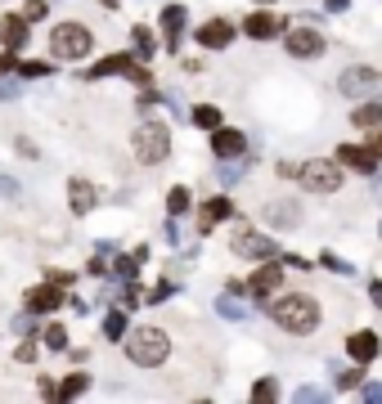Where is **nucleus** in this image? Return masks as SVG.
Masks as SVG:
<instances>
[{
  "instance_id": "6e6552de",
  "label": "nucleus",
  "mask_w": 382,
  "mask_h": 404,
  "mask_svg": "<svg viewBox=\"0 0 382 404\" xmlns=\"http://www.w3.org/2000/svg\"><path fill=\"white\" fill-rule=\"evenodd\" d=\"M338 162H347L351 171H360V176H374V171H378V158H374V149H369V144H342V149H338Z\"/></svg>"
},
{
  "instance_id": "0eeeda50",
  "label": "nucleus",
  "mask_w": 382,
  "mask_h": 404,
  "mask_svg": "<svg viewBox=\"0 0 382 404\" xmlns=\"http://www.w3.org/2000/svg\"><path fill=\"white\" fill-rule=\"evenodd\" d=\"M283 41H288L292 59H319V54H324V36L315 32V27H292Z\"/></svg>"
},
{
  "instance_id": "7c9ffc66",
  "label": "nucleus",
  "mask_w": 382,
  "mask_h": 404,
  "mask_svg": "<svg viewBox=\"0 0 382 404\" xmlns=\"http://www.w3.org/2000/svg\"><path fill=\"white\" fill-rule=\"evenodd\" d=\"M135 265H140V252L117 256V274H122V278H135Z\"/></svg>"
},
{
  "instance_id": "5701e85b",
  "label": "nucleus",
  "mask_w": 382,
  "mask_h": 404,
  "mask_svg": "<svg viewBox=\"0 0 382 404\" xmlns=\"http://www.w3.org/2000/svg\"><path fill=\"white\" fill-rule=\"evenodd\" d=\"M194 126L216 131V126H221V108H212V103H198V108H194Z\"/></svg>"
},
{
  "instance_id": "393cba45",
  "label": "nucleus",
  "mask_w": 382,
  "mask_h": 404,
  "mask_svg": "<svg viewBox=\"0 0 382 404\" xmlns=\"http://www.w3.org/2000/svg\"><path fill=\"white\" fill-rule=\"evenodd\" d=\"M41 342L50 346V351H63V346H68V328H63V323H50V328L41 333Z\"/></svg>"
},
{
  "instance_id": "7ed1b4c3",
  "label": "nucleus",
  "mask_w": 382,
  "mask_h": 404,
  "mask_svg": "<svg viewBox=\"0 0 382 404\" xmlns=\"http://www.w3.org/2000/svg\"><path fill=\"white\" fill-rule=\"evenodd\" d=\"M131 149H135V158L144 167H158L171 153V131L162 121H144V126H135V135H131Z\"/></svg>"
},
{
  "instance_id": "f257e3e1",
  "label": "nucleus",
  "mask_w": 382,
  "mask_h": 404,
  "mask_svg": "<svg viewBox=\"0 0 382 404\" xmlns=\"http://www.w3.org/2000/svg\"><path fill=\"white\" fill-rule=\"evenodd\" d=\"M270 314H274V323L279 328H288V333H315V323H319V305H315V296H306V292H288V296H279V301L270 305Z\"/></svg>"
},
{
  "instance_id": "9d476101",
  "label": "nucleus",
  "mask_w": 382,
  "mask_h": 404,
  "mask_svg": "<svg viewBox=\"0 0 382 404\" xmlns=\"http://www.w3.org/2000/svg\"><path fill=\"white\" fill-rule=\"evenodd\" d=\"M243 149H247L243 131H234V126H216L212 131V153H216V158H238Z\"/></svg>"
},
{
  "instance_id": "2f4dec72",
  "label": "nucleus",
  "mask_w": 382,
  "mask_h": 404,
  "mask_svg": "<svg viewBox=\"0 0 382 404\" xmlns=\"http://www.w3.org/2000/svg\"><path fill=\"white\" fill-rule=\"evenodd\" d=\"M23 18H27V23H36V18H45V0H32V5L23 9Z\"/></svg>"
},
{
  "instance_id": "58836bf2",
  "label": "nucleus",
  "mask_w": 382,
  "mask_h": 404,
  "mask_svg": "<svg viewBox=\"0 0 382 404\" xmlns=\"http://www.w3.org/2000/svg\"><path fill=\"white\" fill-rule=\"evenodd\" d=\"M14 355H18V364H32V360H36V346H18Z\"/></svg>"
},
{
  "instance_id": "6ab92c4d",
  "label": "nucleus",
  "mask_w": 382,
  "mask_h": 404,
  "mask_svg": "<svg viewBox=\"0 0 382 404\" xmlns=\"http://www.w3.org/2000/svg\"><path fill=\"white\" fill-rule=\"evenodd\" d=\"M117 72H131V54H113V59H99L90 67V81H99V76H117Z\"/></svg>"
},
{
  "instance_id": "473e14b6",
  "label": "nucleus",
  "mask_w": 382,
  "mask_h": 404,
  "mask_svg": "<svg viewBox=\"0 0 382 404\" xmlns=\"http://www.w3.org/2000/svg\"><path fill=\"white\" fill-rule=\"evenodd\" d=\"M18 72H23V76H45V72H50V63H23Z\"/></svg>"
},
{
  "instance_id": "e433bc0d",
  "label": "nucleus",
  "mask_w": 382,
  "mask_h": 404,
  "mask_svg": "<svg viewBox=\"0 0 382 404\" xmlns=\"http://www.w3.org/2000/svg\"><path fill=\"white\" fill-rule=\"evenodd\" d=\"M369 149H374V158L382 162V121H378V126H374V140H369Z\"/></svg>"
},
{
  "instance_id": "2eb2a0df",
  "label": "nucleus",
  "mask_w": 382,
  "mask_h": 404,
  "mask_svg": "<svg viewBox=\"0 0 382 404\" xmlns=\"http://www.w3.org/2000/svg\"><path fill=\"white\" fill-rule=\"evenodd\" d=\"M27 32H32V23H27V18H5V23H0V41H5V50H23L27 45Z\"/></svg>"
},
{
  "instance_id": "9b49d317",
  "label": "nucleus",
  "mask_w": 382,
  "mask_h": 404,
  "mask_svg": "<svg viewBox=\"0 0 382 404\" xmlns=\"http://www.w3.org/2000/svg\"><path fill=\"white\" fill-rule=\"evenodd\" d=\"M59 305H63V287L59 283H41V287L27 292V310L32 314H50V310H59Z\"/></svg>"
},
{
  "instance_id": "423d86ee",
  "label": "nucleus",
  "mask_w": 382,
  "mask_h": 404,
  "mask_svg": "<svg viewBox=\"0 0 382 404\" xmlns=\"http://www.w3.org/2000/svg\"><path fill=\"white\" fill-rule=\"evenodd\" d=\"M234 252L238 256H252V261H279V243L265 238V234H252V229L234 234Z\"/></svg>"
},
{
  "instance_id": "1a4fd4ad",
  "label": "nucleus",
  "mask_w": 382,
  "mask_h": 404,
  "mask_svg": "<svg viewBox=\"0 0 382 404\" xmlns=\"http://www.w3.org/2000/svg\"><path fill=\"white\" fill-rule=\"evenodd\" d=\"M283 287V269L274 265V261H265V269H256L252 274V283H247V292L256 296V301H265V296H274Z\"/></svg>"
},
{
  "instance_id": "aec40b11",
  "label": "nucleus",
  "mask_w": 382,
  "mask_h": 404,
  "mask_svg": "<svg viewBox=\"0 0 382 404\" xmlns=\"http://www.w3.org/2000/svg\"><path fill=\"white\" fill-rule=\"evenodd\" d=\"M68 198H72V211H76V216H85V211L94 207V189L85 185V180H72V185H68Z\"/></svg>"
},
{
  "instance_id": "f8f14e48",
  "label": "nucleus",
  "mask_w": 382,
  "mask_h": 404,
  "mask_svg": "<svg viewBox=\"0 0 382 404\" xmlns=\"http://www.w3.org/2000/svg\"><path fill=\"white\" fill-rule=\"evenodd\" d=\"M347 351H351V360H356V364L378 360V333H369V328L351 333V337H347Z\"/></svg>"
},
{
  "instance_id": "c756f323",
  "label": "nucleus",
  "mask_w": 382,
  "mask_h": 404,
  "mask_svg": "<svg viewBox=\"0 0 382 404\" xmlns=\"http://www.w3.org/2000/svg\"><path fill=\"white\" fill-rule=\"evenodd\" d=\"M319 265H324V269H333V274H351V265L342 261V256H333V252H324V256H319Z\"/></svg>"
},
{
  "instance_id": "39448f33",
  "label": "nucleus",
  "mask_w": 382,
  "mask_h": 404,
  "mask_svg": "<svg viewBox=\"0 0 382 404\" xmlns=\"http://www.w3.org/2000/svg\"><path fill=\"white\" fill-rule=\"evenodd\" d=\"M297 180L310 189V194H338L342 167L338 162H306V167H297Z\"/></svg>"
},
{
  "instance_id": "bb28decb",
  "label": "nucleus",
  "mask_w": 382,
  "mask_h": 404,
  "mask_svg": "<svg viewBox=\"0 0 382 404\" xmlns=\"http://www.w3.org/2000/svg\"><path fill=\"white\" fill-rule=\"evenodd\" d=\"M274 396H279V387H274V378H261V382H256V387H252V400H256V404H270Z\"/></svg>"
},
{
  "instance_id": "4c0bfd02",
  "label": "nucleus",
  "mask_w": 382,
  "mask_h": 404,
  "mask_svg": "<svg viewBox=\"0 0 382 404\" xmlns=\"http://www.w3.org/2000/svg\"><path fill=\"white\" fill-rule=\"evenodd\" d=\"M50 283H59V287H68V283H72V274H68V269H50Z\"/></svg>"
},
{
  "instance_id": "a878e982",
  "label": "nucleus",
  "mask_w": 382,
  "mask_h": 404,
  "mask_svg": "<svg viewBox=\"0 0 382 404\" xmlns=\"http://www.w3.org/2000/svg\"><path fill=\"white\" fill-rule=\"evenodd\" d=\"M167 211H171V216H180V211H189V189H185V185H176V189H171V194H167Z\"/></svg>"
},
{
  "instance_id": "c85d7f7f",
  "label": "nucleus",
  "mask_w": 382,
  "mask_h": 404,
  "mask_svg": "<svg viewBox=\"0 0 382 404\" xmlns=\"http://www.w3.org/2000/svg\"><path fill=\"white\" fill-rule=\"evenodd\" d=\"M131 41H135L140 54H153V32H149V27H135V32H131Z\"/></svg>"
},
{
  "instance_id": "20e7f679",
  "label": "nucleus",
  "mask_w": 382,
  "mask_h": 404,
  "mask_svg": "<svg viewBox=\"0 0 382 404\" xmlns=\"http://www.w3.org/2000/svg\"><path fill=\"white\" fill-rule=\"evenodd\" d=\"M50 54H59V59H85V54H90V27L59 23L54 36H50Z\"/></svg>"
},
{
  "instance_id": "4468645a",
  "label": "nucleus",
  "mask_w": 382,
  "mask_h": 404,
  "mask_svg": "<svg viewBox=\"0 0 382 404\" xmlns=\"http://www.w3.org/2000/svg\"><path fill=\"white\" fill-rule=\"evenodd\" d=\"M162 32H167V50L176 54L180 50V32H185V9H180V5L162 9Z\"/></svg>"
},
{
  "instance_id": "ea45409f",
  "label": "nucleus",
  "mask_w": 382,
  "mask_h": 404,
  "mask_svg": "<svg viewBox=\"0 0 382 404\" xmlns=\"http://www.w3.org/2000/svg\"><path fill=\"white\" fill-rule=\"evenodd\" d=\"M369 296H374V305L382 310V283H374V287H369Z\"/></svg>"
},
{
  "instance_id": "b1692460",
  "label": "nucleus",
  "mask_w": 382,
  "mask_h": 404,
  "mask_svg": "<svg viewBox=\"0 0 382 404\" xmlns=\"http://www.w3.org/2000/svg\"><path fill=\"white\" fill-rule=\"evenodd\" d=\"M103 337H108V342H122V337H126V310H113L108 319H103Z\"/></svg>"
},
{
  "instance_id": "a211bd4d",
  "label": "nucleus",
  "mask_w": 382,
  "mask_h": 404,
  "mask_svg": "<svg viewBox=\"0 0 382 404\" xmlns=\"http://www.w3.org/2000/svg\"><path fill=\"white\" fill-rule=\"evenodd\" d=\"M374 81H378L374 67H351V72H342V90H347V94H365Z\"/></svg>"
},
{
  "instance_id": "cd10ccee",
  "label": "nucleus",
  "mask_w": 382,
  "mask_h": 404,
  "mask_svg": "<svg viewBox=\"0 0 382 404\" xmlns=\"http://www.w3.org/2000/svg\"><path fill=\"white\" fill-rule=\"evenodd\" d=\"M360 382H365V364H360V369H347V373L338 378V387H342V391H356Z\"/></svg>"
},
{
  "instance_id": "dca6fc26",
  "label": "nucleus",
  "mask_w": 382,
  "mask_h": 404,
  "mask_svg": "<svg viewBox=\"0 0 382 404\" xmlns=\"http://www.w3.org/2000/svg\"><path fill=\"white\" fill-rule=\"evenodd\" d=\"M243 32L252 36V41H270V36H279V32H283V23H279L274 14H252V18L243 23Z\"/></svg>"
},
{
  "instance_id": "a19ab883",
  "label": "nucleus",
  "mask_w": 382,
  "mask_h": 404,
  "mask_svg": "<svg viewBox=\"0 0 382 404\" xmlns=\"http://www.w3.org/2000/svg\"><path fill=\"white\" fill-rule=\"evenodd\" d=\"M351 5V0H329V9H347Z\"/></svg>"
},
{
  "instance_id": "412c9836",
  "label": "nucleus",
  "mask_w": 382,
  "mask_h": 404,
  "mask_svg": "<svg viewBox=\"0 0 382 404\" xmlns=\"http://www.w3.org/2000/svg\"><path fill=\"white\" fill-rule=\"evenodd\" d=\"M382 121V103H360L356 112H351V126H365V131H374Z\"/></svg>"
},
{
  "instance_id": "ddd939ff",
  "label": "nucleus",
  "mask_w": 382,
  "mask_h": 404,
  "mask_svg": "<svg viewBox=\"0 0 382 404\" xmlns=\"http://www.w3.org/2000/svg\"><path fill=\"white\" fill-rule=\"evenodd\" d=\"M229 41H234V27H229L225 18H216V23L198 27V45H207V50H225Z\"/></svg>"
},
{
  "instance_id": "72a5a7b5",
  "label": "nucleus",
  "mask_w": 382,
  "mask_h": 404,
  "mask_svg": "<svg viewBox=\"0 0 382 404\" xmlns=\"http://www.w3.org/2000/svg\"><path fill=\"white\" fill-rule=\"evenodd\" d=\"M270 220H297V207H270Z\"/></svg>"
},
{
  "instance_id": "c9c22d12",
  "label": "nucleus",
  "mask_w": 382,
  "mask_h": 404,
  "mask_svg": "<svg viewBox=\"0 0 382 404\" xmlns=\"http://www.w3.org/2000/svg\"><path fill=\"white\" fill-rule=\"evenodd\" d=\"M18 194V180H9V176H0V198H14Z\"/></svg>"
},
{
  "instance_id": "f3484780",
  "label": "nucleus",
  "mask_w": 382,
  "mask_h": 404,
  "mask_svg": "<svg viewBox=\"0 0 382 404\" xmlns=\"http://www.w3.org/2000/svg\"><path fill=\"white\" fill-rule=\"evenodd\" d=\"M229 211H234V202H229V198H212L203 207V216H198V234H212V225H216V220H225Z\"/></svg>"
},
{
  "instance_id": "4be33fe9",
  "label": "nucleus",
  "mask_w": 382,
  "mask_h": 404,
  "mask_svg": "<svg viewBox=\"0 0 382 404\" xmlns=\"http://www.w3.org/2000/svg\"><path fill=\"white\" fill-rule=\"evenodd\" d=\"M85 387H90V378H85V373H68V378H63V387L54 391V396H59V400H76Z\"/></svg>"
},
{
  "instance_id": "f03ea898",
  "label": "nucleus",
  "mask_w": 382,
  "mask_h": 404,
  "mask_svg": "<svg viewBox=\"0 0 382 404\" xmlns=\"http://www.w3.org/2000/svg\"><path fill=\"white\" fill-rule=\"evenodd\" d=\"M126 355H131V364H140V369H158V364L171 355V342H167L162 328H135L126 337Z\"/></svg>"
},
{
  "instance_id": "f704fd0d",
  "label": "nucleus",
  "mask_w": 382,
  "mask_h": 404,
  "mask_svg": "<svg viewBox=\"0 0 382 404\" xmlns=\"http://www.w3.org/2000/svg\"><path fill=\"white\" fill-rule=\"evenodd\" d=\"M14 67H18V54H14V50H9V54H0V76H5V72H14Z\"/></svg>"
}]
</instances>
